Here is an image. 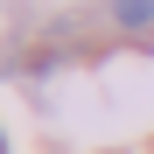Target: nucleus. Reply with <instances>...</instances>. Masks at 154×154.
I'll return each mask as SVG.
<instances>
[{
	"label": "nucleus",
	"mask_w": 154,
	"mask_h": 154,
	"mask_svg": "<svg viewBox=\"0 0 154 154\" xmlns=\"http://www.w3.org/2000/svg\"><path fill=\"white\" fill-rule=\"evenodd\" d=\"M0 154H7V133H0Z\"/></svg>",
	"instance_id": "f03ea898"
},
{
	"label": "nucleus",
	"mask_w": 154,
	"mask_h": 154,
	"mask_svg": "<svg viewBox=\"0 0 154 154\" xmlns=\"http://www.w3.org/2000/svg\"><path fill=\"white\" fill-rule=\"evenodd\" d=\"M112 21L119 28H154V0H112Z\"/></svg>",
	"instance_id": "f257e3e1"
}]
</instances>
